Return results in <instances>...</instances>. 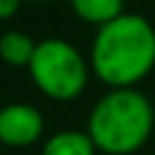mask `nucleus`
Masks as SVG:
<instances>
[{"mask_svg": "<svg viewBox=\"0 0 155 155\" xmlns=\"http://www.w3.org/2000/svg\"><path fill=\"white\" fill-rule=\"evenodd\" d=\"M41 155H97V148L87 131H56L41 145Z\"/></svg>", "mask_w": 155, "mask_h": 155, "instance_id": "nucleus-5", "label": "nucleus"}, {"mask_svg": "<svg viewBox=\"0 0 155 155\" xmlns=\"http://www.w3.org/2000/svg\"><path fill=\"white\" fill-rule=\"evenodd\" d=\"M78 19L92 27H104L126 12V0H68Z\"/></svg>", "mask_w": 155, "mask_h": 155, "instance_id": "nucleus-6", "label": "nucleus"}, {"mask_svg": "<svg viewBox=\"0 0 155 155\" xmlns=\"http://www.w3.org/2000/svg\"><path fill=\"white\" fill-rule=\"evenodd\" d=\"M34 87L53 102L78 99L90 82V61L68 39H44L36 41L34 56L27 65Z\"/></svg>", "mask_w": 155, "mask_h": 155, "instance_id": "nucleus-3", "label": "nucleus"}, {"mask_svg": "<svg viewBox=\"0 0 155 155\" xmlns=\"http://www.w3.org/2000/svg\"><path fill=\"white\" fill-rule=\"evenodd\" d=\"M44 136V116L27 102H12L0 109V145L29 148Z\"/></svg>", "mask_w": 155, "mask_h": 155, "instance_id": "nucleus-4", "label": "nucleus"}, {"mask_svg": "<svg viewBox=\"0 0 155 155\" xmlns=\"http://www.w3.org/2000/svg\"><path fill=\"white\" fill-rule=\"evenodd\" d=\"M87 136L97 153L133 155L155 131V107L136 87L107 90L87 114Z\"/></svg>", "mask_w": 155, "mask_h": 155, "instance_id": "nucleus-2", "label": "nucleus"}, {"mask_svg": "<svg viewBox=\"0 0 155 155\" xmlns=\"http://www.w3.org/2000/svg\"><path fill=\"white\" fill-rule=\"evenodd\" d=\"M24 0H0V22L5 19H12L17 12H19V5Z\"/></svg>", "mask_w": 155, "mask_h": 155, "instance_id": "nucleus-8", "label": "nucleus"}, {"mask_svg": "<svg viewBox=\"0 0 155 155\" xmlns=\"http://www.w3.org/2000/svg\"><path fill=\"white\" fill-rule=\"evenodd\" d=\"M36 41L19 29H10L0 34V61L12 68H27L31 56H34Z\"/></svg>", "mask_w": 155, "mask_h": 155, "instance_id": "nucleus-7", "label": "nucleus"}, {"mask_svg": "<svg viewBox=\"0 0 155 155\" xmlns=\"http://www.w3.org/2000/svg\"><path fill=\"white\" fill-rule=\"evenodd\" d=\"M87 61L92 75L109 90L136 87L155 70V27L143 15L124 12L97 27Z\"/></svg>", "mask_w": 155, "mask_h": 155, "instance_id": "nucleus-1", "label": "nucleus"}]
</instances>
